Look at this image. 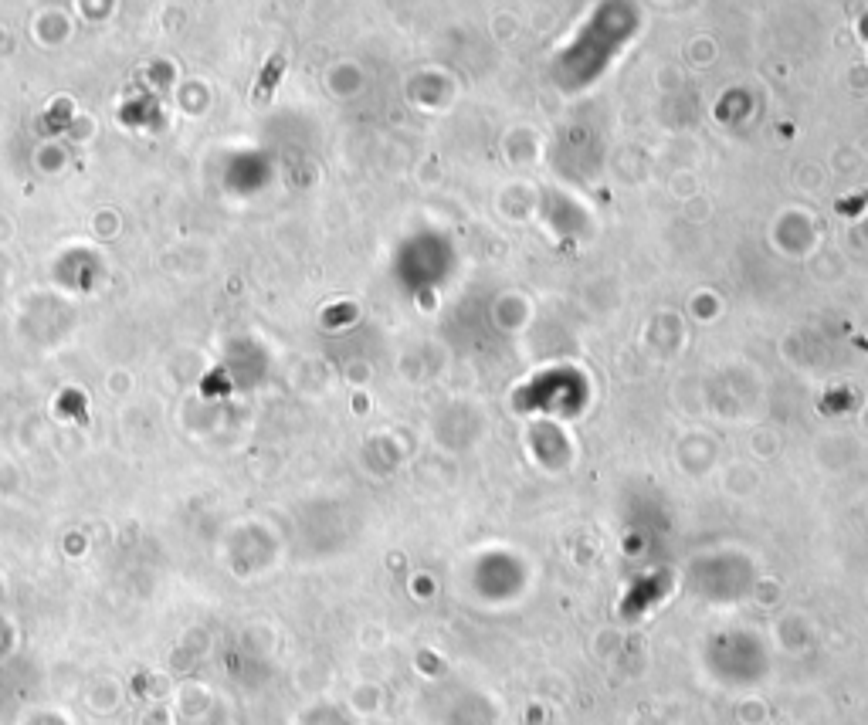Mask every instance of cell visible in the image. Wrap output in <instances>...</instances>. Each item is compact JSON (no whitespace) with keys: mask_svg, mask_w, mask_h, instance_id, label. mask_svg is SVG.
I'll return each instance as SVG.
<instances>
[{"mask_svg":"<svg viewBox=\"0 0 868 725\" xmlns=\"http://www.w3.org/2000/svg\"><path fill=\"white\" fill-rule=\"evenodd\" d=\"M282 68H285V58H282V55H275L272 61H268V65H265V75H262V85H258V89H255V99H265L268 89H272V85L279 82Z\"/></svg>","mask_w":868,"mask_h":725,"instance_id":"obj_1","label":"cell"},{"mask_svg":"<svg viewBox=\"0 0 868 725\" xmlns=\"http://www.w3.org/2000/svg\"><path fill=\"white\" fill-rule=\"evenodd\" d=\"M865 204H868V190H865V194H858V197L838 200V211H841V214H855V211H862Z\"/></svg>","mask_w":868,"mask_h":725,"instance_id":"obj_2","label":"cell"}]
</instances>
